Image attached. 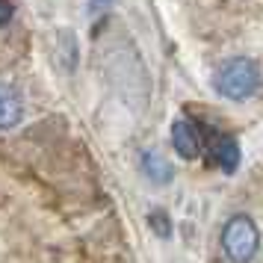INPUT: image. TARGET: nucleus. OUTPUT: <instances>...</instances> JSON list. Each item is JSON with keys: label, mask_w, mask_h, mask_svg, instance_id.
Segmentation results:
<instances>
[{"label": "nucleus", "mask_w": 263, "mask_h": 263, "mask_svg": "<svg viewBox=\"0 0 263 263\" xmlns=\"http://www.w3.org/2000/svg\"><path fill=\"white\" fill-rule=\"evenodd\" d=\"M172 145L183 160H195L204 151V136L195 127V121L190 119H178L172 124Z\"/></svg>", "instance_id": "3"}, {"label": "nucleus", "mask_w": 263, "mask_h": 263, "mask_svg": "<svg viewBox=\"0 0 263 263\" xmlns=\"http://www.w3.org/2000/svg\"><path fill=\"white\" fill-rule=\"evenodd\" d=\"M112 6H116V0H89V15H101Z\"/></svg>", "instance_id": "8"}, {"label": "nucleus", "mask_w": 263, "mask_h": 263, "mask_svg": "<svg viewBox=\"0 0 263 263\" xmlns=\"http://www.w3.org/2000/svg\"><path fill=\"white\" fill-rule=\"evenodd\" d=\"M142 172H145V178L154 180V183H168L172 180V163L160 151H154V148L142 151Z\"/></svg>", "instance_id": "6"}, {"label": "nucleus", "mask_w": 263, "mask_h": 263, "mask_svg": "<svg viewBox=\"0 0 263 263\" xmlns=\"http://www.w3.org/2000/svg\"><path fill=\"white\" fill-rule=\"evenodd\" d=\"M24 119V95L12 83H0V133L15 130Z\"/></svg>", "instance_id": "4"}, {"label": "nucleus", "mask_w": 263, "mask_h": 263, "mask_svg": "<svg viewBox=\"0 0 263 263\" xmlns=\"http://www.w3.org/2000/svg\"><path fill=\"white\" fill-rule=\"evenodd\" d=\"M260 249V231L249 216H231L222 228V251L231 263H251Z\"/></svg>", "instance_id": "2"}, {"label": "nucleus", "mask_w": 263, "mask_h": 263, "mask_svg": "<svg viewBox=\"0 0 263 263\" xmlns=\"http://www.w3.org/2000/svg\"><path fill=\"white\" fill-rule=\"evenodd\" d=\"M9 18H12V3L9 0H0V27L9 24Z\"/></svg>", "instance_id": "9"}, {"label": "nucleus", "mask_w": 263, "mask_h": 263, "mask_svg": "<svg viewBox=\"0 0 263 263\" xmlns=\"http://www.w3.org/2000/svg\"><path fill=\"white\" fill-rule=\"evenodd\" d=\"M210 160L222 172H234L239 166V148H237V139L228 136V133H213L210 139Z\"/></svg>", "instance_id": "5"}, {"label": "nucleus", "mask_w": 263, "mask_h": 263, "mask_svg": "<svg viewBox=\"0 0 263 263\" xmlns=\"http://www.w3.org/2000/svg\"><path fill=\"white\" fill-rule=\"evenodd\" d=\"M151 225H154V231L160 234V237H168V216L166 213H151Z\"/></svg>", "instance_id": "7"}, {"label": "nucleus", "mask_w": 263, "mask_h": 263, "mask_svg": "<svg viewBox=\"0 0 263 263\" xmlns=\"http://www.w3.org/2000/svg\"><path fill=\"white\" fill-rule=\"evenodd\" d=\"M260 68L254 60L237 57V60H228L219 71H216V92L225 95L228 101H246V98L257 95L260 89Z\"/></svg>", "instance_id": "1"}]
</instances>
